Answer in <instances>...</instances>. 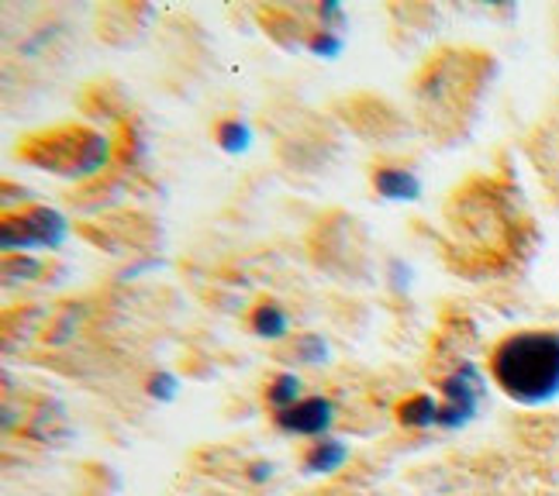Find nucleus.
<instances>
[{
	"mask_svg": "<svg viewBox=\"0 0 559 496\" xmlns=\"http://www.w3.org/2000/svg\"><path fill=\"white\" fill-rule=\"evenodd\" d=\"M25 156L38 166L49 169L56 177L67 180H91L111 162V138L100 132H87V128H70L62 135H41L35 138Z\"/></svg>",
	"mask_w": 559,
	"mask_h": 496,
	"instance_id": "obj_2",
	"label": "nucleus"
},
{
	"mask_svg": "<svg viewBox=\"0 0 559 496\" xmlns=\"http://www.w3.org/2000/svg\"><path fill=\"white\" fill-rule=\"evenodd\" d=\"M17 218H21V225H25V231H28V239H32L35 249L56 252V249L67 245V239H70V221L62 218L56 207L32 204L28 210H21Z\"/></svg>",
	"mask_w": 559,
	"mask_h": 496,
	"instance_id": "obj_5",
	"label": "nucleus"
},
{
	"mask_svg": "<svg viewBox=\"0 0 559 496\" xmlns=\"http://www.w3.org/2000/svg\"><path fill=\"white\" fill-rule=\"evenodd\" d=\"M490 376L514 403H552L559 397V331L528 328L501 338L490 352Z\"/></svg>",
	"mask_w": 559,
	"mask_h": 496,
	"instance_id": "obj_1",
	"label": "nucleus"
},
{
	"mask_svg": "<svg viewBox=\"0 0 559 496\" xmlns=\"http://www.w3.org/2000/svg\"><path fill=\"white\" fill-rule=\"evenodd\" d=\"M28 435L41 445H59L62 438H70V418H67V407L59 400H49L41 403L38 411L32 414V424H28Z\"/></svg>",
	"mask_w": 559,
	"mask_h": 496,
	"instance_id": "obj_7",
	"label": "nucleus"
},
{
	"mask_svg": "<svg viewBox=\"0 0 559 496\" xmlns=\"http://www.w3.org/2000/svg\"><path fill=\"white\" fill-rule=\"evenodd\" d=\"M41 273H46V263H41L38 255H8L4 258V279H8V287L14 283H32V279H38Z\"/></svg>",
	"mask_w": 559,
	"mask_h": 496,
	"instance_id": "obj_14",
	"label": "nucleus"
},
{
	"mask_svg": "<svg viewBox=\"0 0 559 496\" xmlns=\"http://www.w3.org/2000/svg\"><path fill=\"white\" fill-rule=\"evenodd\" d=\"M80 320H83V307H67L59 314V320L49 328V335H46V341L49 344H62V341H70L73 335H76V328H80Z\"/></svg>",
	"mask_w": 559,
	"mask_h": 496,
	"instance_id": "obj_18",
	"label": "nucleus"
},
{
	"mask_svg": "<svg viewBox=\"0 0 559 496\" xmlns=\"http://www.w3.org/2000/svg\"><path fill=\"white\" fill-rule=\"evenodd\" d=\"M346 462H349V445L338 438H318L305 451V472H311V476H332Z\"/></svg>",
	"mask_w": 559,
	"mask_h": 496,
	"instance_id": "obj_9",
	"label": "nucleus"
},
{
	"mask_svg": "<svg viewBox=\"0 0 559 496\" xmlns=\"http://www.w3.org/2000/svg\"><path fill=\"white\" fill-rule=\"evenodd\" d=\"M294 355H297V362H305V365H325L332 359V349L318 331H300L294 338Z\"/></svg>",
	"mask_w": 559,
	"mask_h": 496,
	"instance_id": "obj_13",
	"label": "nucleus"
},
{
	"mask_svg": "<svg viewBox=\"0 0 559 496\" xmlns=\"http://www.w3.org/2000/svg\"><path fill=\"white\" fill-rule=\"evenodd\" d=\"M246 476H249L252 483H270V480H273V462H252Z\"/></svg>",
	"mask_w": 559,
	"mask_h": 496,
	"instance_id": "obj_20",
	"label": "nucleus"
},
{
	"mask_svg": "<svg viewBox=\"0 0 559 496\" xmlns=\"http://www.w3.org/2000/svg\"><path fill=\"white\" fill-rule=\"evenodd\" d=\"M214 142L225 156H246L252 148V128L242 118H222L214 124Z\"/></svg>",
	"mask_w": 559,
	"mask_h": 496,
	"instance_id": "obj_11",
	"label": "nucleus"
},
{
	"mask_svg": "<svg viewBox=\"0 0 559 496\" xmlns=\"http://www.w3.org/2000/svg\"><path fill=\"white\" fill-rule=\"evenodd\" d=\"M373 190L383 201L415 204L421 197V177L407 166H380L373 172Z\"/></svg>",
	"mask_w": 559,
	"mask_h": 496,
	"instance_id": "obj_6",
	"label": "nucleus"
},
{
	"mask_svg": "<svg viewBox=\"0 0 559 496\" xmlns=\"http://www.w3.org/2000/svg\"><path fill=\"white\" fill-rule=\"evenodd\" d=\"M0 249H4V255H28L35 249L17 214H8L4 225H0Z\"/></svg>",
	"mask_w": 559,
	"mask_h": 496,
	"instance_id": "obj_16",
	"label": "nucleus"
},
{
	"mask_svg": "<svg viewBox=\"0 0 559 496\" xmlns=\"http://www.w3.org/2000/svg\"><path fill=\"white\" fill-rule=\"evenodd\" d=\"M346 25V8L338 4V0H325V4L318 8V28H342Z\"/></svg>",
	"mask_w": 559,
	"mask_h": 496,
	"instance_id": "obj_19",
	"label": "nucleus"
},
{
	"mask_svg": "<svg viewBox=\"0 0 559 496\" xmlns=\"http://www.w3.org/2000/svg\"><path fill=\"white\" fill-rule=\"evenodd\" d=\"M249 328L255 338H263V341H284L290 335V314L284 304H276V300H263V304L252 307Z\"/></svg>",
	"mask_w": 559,
	"mask_h": 496,
	"instance_id": "obj_8",
	"label": "nucleus"
},
{
	"mask_svg": "<svg viewBox=\"0 0 559 496\" xmlns=\"http://www.w3.org/2000/svg\"><path fill=\"white\" fill-rule=\"evenodd\" d=\"M305 49H308L314 59H338L342 49H346V35L335 32V28H314V32L305 38Z\"/></svg>",
	"mask_w": 559,
	"mask_h": 496,
	"instance_id": "obj_15",
	"label": "nucleus"
},
{
	"mask_svg": "<svg viewBox=\"0 0 559 496\" xmlns=\"http://www.w3.org/2000/svg\"><path fill=\"white\" fill-rule=\"evenodd\" d=\"M397 421L412 431L439 427V400L432 394H415L397 403Z\"/></svg>",
	"mask_w": 559,
	"mask_h": 496,
	"instance_id": "obj_10",
	"label": "nucleus"
},
{
	"mask_svg": "<svg viewBox=\"0 0 559 496\" xmlns=\"http://www.w3.org/2000/svg\"><path fill=\"white\" fill-rule=\"evenodd\" d=\"M297 400H305L300 397V376L297 373H276L273 383L266 386V403L280 414V411H287V407H294Z\"/></svg>",
	"mask_w": 559,
	"mask_h": 496,
	"instance_id": "obj_12",
	"label": "nucleus"
},
{
	"mask_svg": "<svg viewBox=\"0 0 559 496\" xmlns=\"http://www.w3.org/2000/svg\"><path fill=\"white\" fill-rule=\"evenodd\" d=\"M11 427H14V407L8 403L4 407V431H11Z\"/></svg>",
	"mask_w": 559,
	"mask_h": 496,
	"instance_id": "obj_21",
	"label": "nucleus"
},
{
	"mask_svg": "<svg viewBox=\"0 0 559 496\" xmlns=\"http://www.w3.org/2000/svg\"><path fill=\"white\" fill-rule=\"evenodd\" d=\"M145 394L153 397L156 403H174V400L180 397V379H177L174 373H169V370H159V373L148 376Z\"/></svg>",
	"mask_w": 559,
	"mask_h": 496,
	"instance_id": "obj_17",
	"label": "nucleus"
},
{
	"mask_svg": "<svg viewBox=\"0 0 559 496\" xmlns=\"http://www.w3.org/2000/svg\"><path fill=\"white\" fill-rule=\"evenodd\" d=\"M442 403H439V427L442 431H460L466 427L480 411V400L487 394L484 376L473 362H463L460 370H453L442 379Z\"/></svg>",
	"mask_w": 559,
	"mask_h": 496,
	"instance_id": "obj_3",
	"label": "nucleus"
},
{
	"mask_svg": "<svg viewBox=\"0 0 559 496\" xmlns=\"http://www.w3.org/2000/svg\"><path fill=\"white\" fill-rule=\"evenodd\" d=\"M276 427L284 435H300V438H329L335 424V403L329 397H305L287 411L273 414Z\"/></svg>",
	"mask_w": 559,
	"mask_h": 496,
	"instance_id": "obj_4",
	"label": "nucleus"
}]
</instances>
